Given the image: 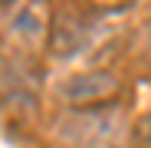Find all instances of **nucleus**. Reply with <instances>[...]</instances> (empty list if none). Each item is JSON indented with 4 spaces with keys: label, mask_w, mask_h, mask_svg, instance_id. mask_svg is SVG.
<instances>
[{
    "label": "nucleus",
    "mask_w": 151,
    "mask_h": 148,
    "mask_svg": "<svg viewBox=\"0 0 151 148\" xmlns=\"http://www.w3.org/2000/svg\"><path fill=\"white\" fill-rule=\"evenodd\" d=\"M59 138H63V148H128L122 115L102 105L69 115L59 125Z\"/></svg>",
    "instance_id": "obj_1"
},
{
    "label": "nucleus",
    "mask_w": 151,
    "mask_h": 148,
    "mask_svg": "<svg viewBox=\"0 0 151 148\" xmlns=\"http://www.w3.org/2000/svg\"><path fill=\"white\" fill-rule=\"evenodd\" d=\"M4 30L23 49L43 46L46 36H49V7H46V0H10L7 17H4Z\"/></svg>",
    "instance_id": "obj_2"
},
{
    "label": "nucleus",
    "mask_w": 151,
    "mask_h": 148,
    "mask_svg": "<svg viewBox=\"0 0 151 148\" xmlns=\"http://www.w3.org/2000/svg\"><path fill=\"white\" fill-rule=\"evenodd\" d=\"M118 89V82L109 76V72H99V69H89V72H76L69 76L63 86H59V95L72 105H82V109H92V105H102L105 99H112Z\"/></svg>",
    "instance_id": "obj_3"
}]
</instances>
